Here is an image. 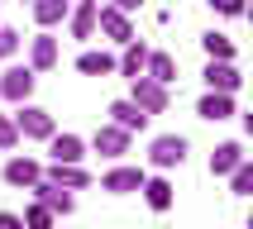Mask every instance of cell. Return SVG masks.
<instances>
[{"label": "cell", "instance_id": "cell-10", "mask_svg": "<svg viewBox=\"0 0 253 229\" xmlns=\"http://www.w3.org/2000/svg\"><path fill=\"white\" fill-rule=\"evenodd\" d=\"M139 186H143V167H110L100 177V191H110V196H129Z\"/></svg>", "mask_w": 253, "mask_h": 229}, {"label": "cell", "instance_id": "cell-11", "mask_svg": "<svg viewBox=\"0 0 253 229\" xmlns=\"http://www.w3.org/2000/svg\"><path fill=\"white\" fill-rule=\"evenodd\" d=\"M39 177H43V167L34 157H10V162H5V186H14V191H29Z\"/></svg>", "mask_w": 253, "mask_h": 229}, {"label": "cell", "instance_id": "cell-1", "mask_svg": "<svg viewBox=\"0 0 253 229\" xmlns=\"http://www.w3.org/2000/svg\"><path fill=\"white\" fill-rule=\"evenodd\" d=\"M129 100H134V105H139V110L153 119V114H163V110L172 105V91H168L163 81H153V76H134V91H129Z\"/></svg>", "mask_w": 253, "mask_h": 229}, {"label": "cell", "instance_id": "cell-17", "mask_svg": "<svg viewBox=\"0 0 253 229\" xmlns=\"http://www.w3.org/2000/svg\"><path fill=\"white\" fill-rule=\"evenodd\" d=\"M110 124L129 129V134H139V129H148V114H143L134 100H115V105H110Z\"/></svg>", "mask_w": 253, "mask_h": 229}, {"label": "cell", "instance_id": "cell-24", "mask_svg": "<svg viewBox=\"0 0 253 229\" xmlns=\"http://www.w3.org/2000/svg\"><path fill=\"white\" fill-rule=\"evenodd\" d=\"M229 191H234V196H253V162H249V157L229 172Z\"/></svg>", "mask_w": 253, "mask_h": 229}, {"label": "cell", "instance_id": "cell-31", "mask_svg": "<svg viewBox=\"0 0 253 229\" xmlns=\"http://www.w3.org/2000/svg\"><path fill=\"white\" fill-rule=\"evenodd\" d=\"M19 5H24V0H19Z\"/></svg>", "mask_w": 253, "mask_h": 229}, {"label": "cell", "instance_id": "cell-21", "mask_svg": "<svg viewBox=\"0 0 253 229\" xmlns=\"http://www.w3.org/2000/svg\"><path fill=\"white\" fill-rule=\"evenodd\" d=\"M143 76H153V81L172 86V81H177V57H172V53H148V62H143Z\"/></svg>", "mask_w": 253, "mask_h": 229}, {"label": "cell", "instance_id": "cell-20", "mask_svg": "<svg viewBox=\"0 0 253 229\" xmlns=\"http://www.w3.org/2000/svg\"><path fill=\"white\" fill-rule=\"evenodd\" d=\"M139 191H143V200H148L158 215L172 205V182H168V177H143V186H139Z\"/></svg>", "mask_w": 253, "mask_h": 229}, {"label": "cell", "instance_id": "cell-12", "mask_svg": "<svg viewBox=\"0 0 253 229\" xmlns=\"http://www.w3.org/2000/svg\"><path fill=\"white\" fill-rule=\"evenodd\" d=\"M206 86H211V91L234 96V91L244 86V76H239V67H234V62H206Z\"/></svg>", "mask_w": 253, "mask_h": 229}, {"label": "cell", "instance_id": "cell-19", "mask_svg": "<svg viewBox=\"0 0 253 229\" xmlns=\"http://www.w3.org/2000/svg\"><path fill=\"white\" fill-rule=\"evenodd\" d=\"M77 72H82V76H110V72H115V57L105 53V48H86V53L77 57Z\"/></svg>", "mask_w": 253, "mask_h": 229}, {"label": "cell", "instance_id": "cell-5", "mask_svg": "<svg viewBox=\"0 0 253 229\" xmlns=\"http://www.w3.org/2000/svg\"><path fill=\"white\" fill-rule=\"evenodd\" d=\"M29 191H34V200H39L43 210H53V215H72V210H77L72 191H67V186H57V182H48V177H39Z\"/></svg>", "mask_w": 253, "mask_h": 229}, {"label": "cell", "instance_id": "cell-27", "mask_svg": "<svg viewBox=\"0 0 253 229\" xmlns=\"http://www.w3.org/2000/svg\"><path fill=\"white\" fill-rule=\"evenodd\" d=\"M14 143H19V129H14V119H10V114H0V148L10 153Z\"/></svg>", "mask_w": 253, "mask_h": 229}, {"label": "cell", "instance_id": "cell-14", "mask_svg": "<svg viewBox=\"0 0 253 229\" xmlns=\"http://www.w3.org/2000/svg\"><path fill=\"white\" fill-rule=\"evenodd\" d=\"M86 157V143L77 134H53L48 139V162H82Z\"/></svg>", "mask_w": 253, "mask_h": 229}, {"label": "cell", "instance_id": "cell-30", "mask_svg": "<svg viewBox=\"0 0 253 229\" xmlns=\"http://www.w3.org/2000/svg\"><path fill=\"white\" fill-rule=\"evenodd\" d=\"M105 5H115V10H125V14H134L143 5V0H105Z\"/></svg>", "mask_w": 253, "mask_h": 229}, {"label": "cell", "instance_id": "cell-25", "mask_svg": "<svg viewBox=\"0 0 253 229\" xmlns=\"http://www.w3.org/2000/svg\"><path fill=\"white\" fill-rule=\"evenodd\" d=\"M19 220H24V229H53V220H57V215H53V210H43L39 200H34V205L19 215Z\"/></svg>", "mask_w": 253, "mask_h": 229}, {"label": "cell", "instance_id": "cell-15", "mask_svg": "<svg viewBox=\"0 0 253 229\" xmlns=\"http://www.w3.org/2000/svg\"><path fill=\"white\" fill-rule=\"evenodd\" d=\"M244 157H249V153H244V143H239V139L220 143V148H215V153H211V177H229V172L239 167Z\"/></svg>", "mask_w": 253, "mask_h": 229}, {"label": "cell", "instance_id": "cell-18", "mask_svg": "<svg viewBox=\"0 0 253 229\" xmlns=\"http://www.w3.org/2000/svg\"><path fill=\"white\" fill-rule=\"evenodd\" d=\"M196 114L201 119H229V114H234V96H225V91H206V96H201V105H196Z\"/></svg>", "mask_w": 253, "mask_h": 229}, {"label": "cell", "instance_id": "cell-6", "mask_svg": "<svg viewBox=\"0 0 253 229\" xmlns=\"http://www.w3.org/2000/svg\"><path fill=\"white\" fill-rule=\"evenodd\" d=\"M96 29H100L110 43H120V48L134 38V24H129V14H125V10H115V5H100V10H96Z\"/></svg>", "mask_w": 253, "mask_h": 229}, {"label": "cell", "instance_id": "cell-7", "mask_svg": "<svg viewBox=\"0 0 253 229\" xmlns=\"http://www.w3.org/2000/svg\"><path fill=\"white\" fill-rule=\"evenodd\" d=\"M129 129H120V124H100L96 134H91V148H96L100 157H125L129 153Z\"/></svg>", "mask_w": 253, "mask_h": 229}, {"label": "cell", "instance_id": "cell-2", "mask_svg": "<svg viewBox=\"0 0 253 229\" xmlns=\"http://www.w3.org/2000/svg\"><path fill=\"white\" fill-rule=\"evenodd\" d=\"M10 119H14V129H19V139H53V134H57L53 114L43 110V105H29V100L10 114Z\"/></svg>", "mask_w": 253, "mask_h": 229}, {"label": "cell", "instance_id": "cell-29", "mask_svg": "<svg viewBox=\"0 0 253 229\" xmlns=\"http://www.w3.org/2000/svg\"><path fill=\"white\" fill-rule=\"evenodd\" d=\"M0 229H24V220H19V215H10V210H0Z\"/></svg>", "mask_w": 253, "mask_h": 229}, {"label": "cell", "instance_id": "cell-9", "mask_svg": "<svg viewBox=\"0 0 253 229\" xmlns=\"http://www.w3.org/2000/svg\"><path fill=\"white\" fill-rule=\"evenodd\" d=\"M43 177L57 186H67V191H82V186H91V172L82 167V162H48L43 167Z\"/></svg>", "mask_w": 253, "mask_h": 229}, {"label": "cell", "instance_id": "cell-26", "mask_svg": "<svg viewBox=\"0 0 253 229\" xmlns=\"http://www.w3.org/2000/svg\"><path fill=\"white\" fill-rule=\"evenodd\" d=\"M19 43H24V38H19L14 29H5V24H0V62H5V57H14V53H19Z\"/></svg>", "mask_w": 253, "mask_h": 229}, {"label": "cell", "instance_id": "cell-13", "mask_svg": "<svg viewBox=\"0 0 253 229\" xmlns=\"http://www.w3.org/2000/svg\"><path fill=\"white\" fill-rule=\"evenodd\" d=\"M29 67H34V72H53L57 67V38H53V34L29 38Z\"/></svg>", "mask_w": 253, "mask_h": 229}, {"label": "cell", "instance_id": "cell-16", "mask_svg": "<svg viewBox=\"0 0 253 229\" xmlns=\"http://www.w3.org/2000/svg\"><path fill=\"white\" fill-rule=\"evenodd\" d=\"M143 62H148V48H143L139 38H129V43H125V53L115 57V72L134 81V76H143Z\"/></svg>", "mask_w": 253, "mask_h": 229}, {"label": "cell", "instance_id": "cell-22", "mask_svg": "<svg viewBox=\"0 0 253 229\" xmlns=\"http://www.w3.org/2000/svg\"><path fill=\"white\" fill-rule=\"evenodd\" d=\"M29 5H34V19H39L43 29L62 24V19H67V10H72V0H29Z\"/></svg>", "mask_w": 253, "mask_h": 229}, {"label": "cell", "instance_id": "cell-8", "mask_svg": "<svg viewBox=\"0 0 253 229\" xmlns=\"http://www.w3.org/2000/svg\"><path fill=\"white\" fill-rule=\"evenodd\" d=\"M96 10H100V0H72V10H67L72 38H91L96 34Z\"/></svg>", "mask_w": 253, "mask_h": 229}, {"label": "cell", "instance_id": "cell-3", "mask_svg": "<svg viewBox=\"0 0 253 229\" xmlns=\"http://www.w3.org/2000/svg\"><path fill=\"white\" fill-rule=\"evenodd\" d=\"M148 162H153L158 172L182 167V162H186V139H182V134H158L153 148H148Z\"/></svg>", "mask_w": 253, "mask_h": 229}, {"label": "cell", "instance_id": "cell-28", "mask_svg": "<svg viewBox=\"0 0 253 229\" xmlns=\"http://www.w3.org/2000/svg\"><path fill=\"white\" fill-rule=\"evenodd\" d=\"M211 10H215V14H229V19H239V14H244V0H211Z\"/></svg>", "mask_w": 253, "mask_h": 229}, {"label": "cell", "instance_id": "cell-4", "mask_svg": "<svg viewBox=\"0 0 253 229\" xmlns=\"http://www.w3.org/2000/svg\"><path fill=\"white\" fill-rule=\"evenodd\" d=\"M34 81H39L34 67H5V72H0V96L14 100V105H24V100L34 96Z\"/></svg>", "mask_w": 253, "mask_h": 229}, {"label": "cell", "instance_id": "cell-23", "mask_svg": "<svg viewBox=\"0 0 253 229\" xmlns=\"http://www.w3.org/2000/svg\"><path fill=\"white\" fill-rule=\"evenodd\" d=\"M201 48H206V57H211V62H234V38H229V34H206V38H201Z\"/></svg>", "mask_w": 253, "mask_h": 229}]
</instances>
